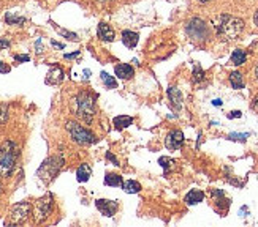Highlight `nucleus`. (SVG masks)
I'll return each instance as SVG.
<instances>
[{"instance_id": "nucleus-2", "label": "nucleus", "mask_w": 258, "mask_h": 227, "mask_svg": "<svg viewBox=\"0 0 258 227\" xmlns=\"http://www.w3.org/2000/svg\"><path fill=\"white\" fill-rule=\"evenodd\" d=\"M18 160V147L15 142L5 141L0 145V178H7L11 175Z\"/></svg>"}, {"instance_id": "nucleus-27", "label": "nucleus", "mask_w": 258, "mask_h": 227, "mask_svg": "<svg viewBox=\"0 0 258 227\" xmlns=\"http://www.w3.org/2000/svg\"><path fill=\"white\" fill-rule=\"evenodd\" d=\"M203 77H205L203 70H201L200 66H195V70H194V81H195V82H197V81H201Z\"/></svg>"}, {"instance_id": "nucleus-29", "label": "nucleus", "mask_w": 258, "mask_h": 227, "mask_svg": "<svg viewBox=\"0 0 258 227\" xmlns=\"http://www.w3.org/2000/svg\"><path fill=\"white\" fill-rule=\"evenodd\" d=\"M247 136L249 134H230V139H233V141H245Z\"/></svg>"}, {"instance_id": "nucleus-3", "label": "nucleus", "mask_w": 258, "mask_h": 227, "mask_svg": "<svg viewBox=\"0 0 258 227\" xmlns=\"http://www.w3.org/2000/svg\"><path fill=\"white\" fill-rule=\"evenodd\" d=\"M95 99L97 96L91 92H81L75 98V110L76 116L84 120L87 125H91L95 117Z\"/></svg>"}, {"instance_id": "nucleus-13", "label": "nucleus", "mask_w": 258, "mask_h": 227, "mask_svg": "<svg viewBox=\"0 0 258 227\" xmlns=\"http://www.w3.org/2000/svg\"><path fill=\"white\" fill-rule=\"evenodd\" d=\"M98 37L102 38L103 41H113L114 40V30L111 29L105 22H100L98 26Z\"/></svg>"}, {"instance_id": "nucleus-19", "label": "nucleus", "mask_w": 258, "mask_h": 227, "mask_svg": "<svg viewBox=\"0 0 258 227\" xmlns=\"http://www.w3.org/2000/svg\"><path fill=\"white\" fill-rule=\"evenodd\" d=\"M133 123V119L128 117V116H119L114 119V127L119 128V130H124V128H128L130 125Z\"/></svg>"}, {"instance_id": "nucleus-1", "label": "nucleus", "mask_w": 258, "mask_h": 227, "mask_svg": "<svg viewBox=\"0 0 258 227\" xmlns=\"http://www.w3.org/2000/svg\"><path fill=\"white\" fill-rule=\"evenodd\" d=\"M214 26H216V32H217L219 38L225 40V41H231V40H236L242 33L244 21L236 16L222 15L214 21Z\"/></svg>"}, {"instance_id": "nucleus-7", "label": "nucleus", "mask_w": 258, "mask_h": 227, "mask_svg": "<svg viewBox=\"0 0 258 227\" xmlns=\"http://www.w3.org/2000/svg\"><path fill=\"white\" fill-rule=\"evenodd\" d=\"M30 211H32V205L29 202H19L16 205H13L10 211V225H19L22 222H26L27 218L30 216Z\"/></svg>"}, {"instance_id": "nucleus-9", "label": "nucleus", "mask_w": 258, "mask_h": 227, "mask_svg": "<svg viewBox=\"0 0 258 227\" xmlns=\"http://www.w3.org/2000/svg\"><path fill=\"white\" fill-rule=\"evenodd\" d=\"M95 205H97L98 211L105 214V216H114V213L119 208V203L116 200H108V199H98L95 202Z\"/></svg>"}, {"instance_id": "nucleus-25", "label": "nucleus", "mask_w": 258, "mask_h": 227, "mask_svg": "<svg viewBox=\"0 0 258 227\" xmlns=\"http://www.w3.org/2000/svg\"><path fill=\"white\" fill-rule=\"evenodd\" d=\"M7 120H8V106L0 104V125L7 123Z\"/></svg>"}, {"instance_id": "nucleus-36", "label": "nucleus", "mask_w": 258, "mask_h": 227, "mask_svg": "<svg viewBox=\"0 0 258 227\" xmlns=\"http://www.w3.org/2000/svg\"><path fill=\"white\" fill-rule=\"evenodd\" d=\"M78 54H80V52H75V54H67V55H65V59H72V57H75V55H78Z\"/></svg>"}, {"instance_id": "nucleus-30", "label": "nucleus", "mask_w": 258, "mask_h": 227, "mask_svg": "<svg viewBox=\"0 0 258 227\" xmlns=\"http://www.w3.org/2000/svg\"><path fill=\"white\" fill-rule=\"evenodd\" d=\"M252 109L258 113V93L255 95V98H253V101H252Z\"/></svg>"}, {"instance_id": "nucleus-17", "label": "nucleus", "mask_w": 258, "mask_h": 227, "mask_svg": "<svg viewBox=\"0 0 258 227\" xmlns=\"http://www.w3.org/2000/svg\"><path fill=\"white\" fill-rule=\"evenodd\" d=\"M203 199H205V194H203V191H200V189H192L185 196V202L188 203V205H195V203L201 202Z\"/></svg>"}, {"instance_id": "nucleus-40", "label": "nucleus", "mask_w": 258, "mask_h": 227, "mask_svg": "<svg viewBox=\"0 0 258 227\" xmlns=\"http://www.w3.org/2000/svg\"><path fill=\"white\" fill-rule=\"evenodd\" d=\"M98 2H109V0H98Z\"/></svg>"}, {"instance_id": "nucleus-31", "label": "nucleus", "mask_w": 258, "mask_h": 227, "mask_svg": "<svg viewBox=\"0 0 258 227\" xmlns=\"http://www.w3.org/2000/svg\"><path fill=\"white\" fill-rule=\"evenodd\" d=\"M5 48H10V41H7V40H0V51H4Z\"/></svg>"}, {"instance_id": "nucleus-4", "label": "nucleus", "mask_w": 258, "mask_h": 227, "mask_svg": "<svg viewBox=\"0 0 258 227\" xmlns=\"http://www.w3.org/2000/svg\"><path fill=\"white\" fill-rule=\"evenodd\" d=\"M62 166H63V158L60 155L49 156L48 160L40 166L37 175L40 177V180L43 181V183L48 185L55 178V175L59 174V170L62 169Z\"/></svg>"}, {"instance_id": "nucleus-15", "label": "nucleus", "mask_w": 258, "mask_h": 227, "mask_svg": "<svg viewBox=\"0 0 258 227\" xmlns=\"http://www.w3.org/2000/svg\"><path fill=\"white\" fill-rule=\"evenodd\" d=\"M122 43H124L127 48H135L138 44V35L135 32L125 30L122 33Z\"/></svg>"}, {"instance_id": "nucleus-11", "label": "nucleus", "mask_w": 258, "mask_h": 227, "mask_svg": "<svg viewBox=\"0 0 258 227\" xmlns=\"http://www.w3.org/2000/svg\"><path fill=\"white\" fill-rule=\"evenodd\" d=\"M63 79V71L60 66H52L48 76H46V84L49 85H55V84H60Z\"/></svg>"}, {"instance_id": "nucleus-28", "label": "nucleus", "mask_w": 258, "mask_h": 227, "mask_svg": "<svg viewBox=\"0 0 258 227\" xmlns=\"http://www.w3.org/2000/svg\"><path fill=\"white\" fill-rule=\"evenodd\" d=\"M60 33H62V35L63 37H67V38H69V40H73V41H76L78 40V37L75 35V33H72V32H67V30H60V29H57Z\"/></svg>"}, {"instance_id": "nucleus-12", "label": "nucleus", "mask_w": 258, "mask_h": 227, "mask_svg": "<svg viewBox=\"0 0 258 227\" xmlns=\"http://www.w3.org/2000/svg\"><path fill=\"white\" fill-rule=\"evenodd\" d=\"M114 71H116V76H117L119 79H124V81H127V79H130V77L135 74L133 66H132V65H125V63L117 65V66L114 68Z\"/></svg>"}, {"instance_id": "nucleus-16", "label": "nucleus", "mask_w": 258, "mask_h": 227, "mask_svg": "<svg viewBox=\"0 0 258 227\" xmlns=\"http://www.w3.org/2000/svg\"><path fill=\"white\" fill-rule=\"evenodd\" d=\"M91 174H92V167L84 163V164H81L80 167H78L76 178H78V181H87L89 178H91Z\"/></svg>"}, {"instance_id": "nucleus-6", "label": "nucleus", "mask_w": 258, "mask_h": 227, "mask_svg": "<svg viewBox=\"0 0 258 227\" xmlns=\"http://www.w3.org/2000/svg\"><path fill=\"white\" fill-rule=\"evenodd\" d=\"M52 207H54V197H52L51 192H48V194H44L43 197H40L35 202V205H33V218H35V221L43 222L51 214Z\"/></svg>"}, {"instance_id": "nucleus-26", "label": "nucleus", "mask_w": 258, "mask_h": 227, "mask_svg": "<svg viewBox=\"0 0 258 227\" xmlns=\"http://www.w3.org/2000/svg\"><path fill=\"white\" fill-rule=\"evenodd\" d=\"M5 21L8 24H22L24 22V18H18V16H13V15H7Z\"/></svg>"}, {"instance_id": "nucleus-14", "label": "nucleus", "mask_w": 258, "mask_h": 227, "mask_svg": "<svg viewBox=\"0 0 258 227\" xmlns=\"http://www.w3.org/2000/svg\"><path fill=\"white\" fill-rule=\"evenodd\" d=\"M168 96H170L171 106L174 109H181V106H182V95H181V92H179L176 87L168 88Z\"/></svg>"}, {"instance_id": "nucleus-5", "label": "nucleus", "mask_w": 258, "mask_h": 227, "mask_svg": "<svg viewBox=\"0 0 258 227\" xmlns=\"http://www.w3.org/2000/svg\"><path fill=\"white\" fill-rule=\"evenodd\" d=\"M67 131L72 136V139L80 145H91L97 141L92 131H89L76 122H67Z\"/></svg>"}, {"instance_id": "nucleus-10", "label": "nucleus", "mask_w": 258, "mask_h": 227, "mask_svg": "<svg viewBox=\"0 0 258 227\" xmlns=\"http://www.w3.org/2000/svg\"><path fill=\"white\" fill-rule=\"evenodd\" d=\"M184 144V134L182 131H171L170 134L166 136V139H165V145H166V149L168 150H177V149H181Z\"/></svg>"}, {"instance_id": "nucleus-39", "label": "nucleus", "mask_w": 258, "mask_h": 227, "mask_svg": "<svg viewBox=\"0 0 258 227\" xmlns=\"http://www.w3.org/2000/svg\"><path fill=\"white\" fill-rule=\"evenodd\" d=\"M255 76H256V81H258V68H256V71H255Z\"/></svg>"}, {"instance_id": "nucleus-35", "label": "nucleus", "mask_w": 258, "mask_h": 227, "mask_svg": "<svg viewBox=\"0 0 258 227\" xmlns=\"http://www.w3.org/2000/svg\"><path fill=\"white\" fill-rule=\"evenodd\" d=\"M16 60H22V62H27L29 57L27 55H16Z\"/></svg>"}, {"instance_id": "nucleus-22", "label": "nucleus", "mask_w": 258, "mask_h": 227, "mask_svg": "<svg viewBox=\"0 0 258 227\" xmlns=\"http://www.w3.org/2000/svg\"><path fill=\"white\" fill-rule=\"evenodd\" d=\"M230 82L233 85V88H242L244 87V81H242V74L234 71L230 74Z\"/></svg>"}, {"instance_id": "nucleus-41", "label": "nucleus", "mask_w": 258, "mask_h": 227, "mask_svg": "<svg viewBox=\"0 0 258 227\" xmlns=\"http://www.w3.org/2000/svg\"><path fill=\"white\" fill-rule=\"evenodd\" d=\"M0 191H2V186H0Z\"/></svg>"}, {"instance_id": "nucleus-21", "label": "nucleus", "mask_w": 258, "mask_h": 227, "mask_svg": "<svg viewBox=\"0 0 258 227\" xmlns=\"http://www.w3.org/2000/svg\"><path fill=\"white\" fill-rule=\"evenodd\" d=\"M159 164L163 167L165 174H170L171 170L176 167V161L171 160V158H166V156H162V158H160V160H159Z\"/></svg>"}, {"instance_id": "nucleus-33", "label": "nucleus", "mask_w": 258, "mask_h": 227, "mask_svg": "<svg viewBox=\"0 0 258 227\" xmlns=\"http://www.w3.org/2000/svg\"><path fill=\"white\" fill-rule=\"evenodd\" d=\"M228 117H230V119H238V117H241V112H239V110H233Z\"/></svg>"}, {"instance_id": "nucleus-23", "label": "nucleus", "mask_w": 258, "mask_h": 227, "mask_svg": "<svg viewBox=\"0 0 258 227\" xmlns=\"http://www.w3.org/2000/svg\"><path fill=\"white\" fill-rule=\"evenodd\" d=\"M245 59H247L245 52L241 51V49H236V51L233 52V55H231V63L233 65H242L245 62Z\"/></svg>"}, {"instance_id": "nucleus-38", "label": "nucleus", "mask_w": 258, "mask_h": 227, "mask_svg": "<svg viewBox=\"0 0 258 227\" xmlns=\"http://www.w3.org/2000/svg\"><path fill=\"white\" fill-rule=\"evenodd\" d=\"M200 2H201V4H206V2H209V0H200Z\"/></svg>"}, {"instance_id": "nucleus-34", "label": "nucleus", "mask_w": 258, "mask_h": 227, "mask_svg": "<svg viewBox=\"0 0 258 227\" xmlns=\"http://www.w3.org/2000/svg\"><path fill=\"white\" fill-rule=\"evenodd\" d=\"M106 158H108V160H111V161H113V163H114V166H119V161H117L116 158H114L113 155H111V153H108V155H106Z\"/></svg>"}, {"instance_id": "nucleus-8", "label": "nucleus", "mask_w": 258, "mask_h": 227, "mask_svg": "<svg viewBox=\"0 0 258 227\" xmlns=\"http://www.w3.org/2000/svg\"><path fill=\"white\" fill-rule=\"evenodd\" d=\"M185 30L188 33V37L192 40H195V41H206L208 37H209L208 26L198 18H194L192 21H190L187 24V27H185Z\"/></svg>"}, {"instance_id": "nucleus-37", "label": "nucleus", "mask_w": 258, "mask_h": 227, "mask_svg": "<svg viewBox=\"0 0 258 227\" xmlns=\"http://www.w3.org/2000/svg\"><path fill=\"white\" fill-rule=\"evenodd\" d=\"M253 21H255V26L258 27V11H256V13H255V18H253Z\"/></svg>"}, {"instance_id": "nucleus-24", "label": "nucleus", "mask_w": 258, "mask_h": 227, "mask_svg": "<svg viewBox=\"0 0 258 227\" xmlns=\"http://www.w3.org/2000/svg\"><path fill=\"white\" fill-rule=\"evenodd\" d=\"M100 77H102L103 84H105V85H106L108 88H116V87H117V82H116V79H114L113 76H109L108 73L102 71V74H100Z\"/></svg>"}, {"instance_id": "nucleus-32", "label": "nucleus", "mask_w": 258, "mask_h": 227, "mask_svg": "<svg viewBox=\"0 0 258 227\" xmlns=\"http://www.w3.org/2000/svg\"><path fill=\"white\" fill-rule=\"evenodd\" d=\"M8 71H10V66L0 62V73H8Z\"/></svg>"}, {"instance_id": "nucleus-20", "label": "nucleus", "mask_w": 258, "mask_h": 227, "mask_svg": "<svg viewBox=\"0 0 258 227\" xmlns=\"http://www.w3.org/2000/svg\"><path fill=\"white\" fill-rule=\"evenodd\" d=\"M122 183H124V180L117 174H106L105 177V185L108 186H122Z\"/></svg>"}, {"instance_id": "nucleus-18", "label": "nucleus", "mask_w": 258, "mask_h": 227, "mask_svg": "<svg viewBox=\"0 0 258 227\" xmlns=\"http://www.w3.org/2000/svg\"><path fill=\"white\" fill-rule=\"evenodd\" d=\"M122 188H124L125 192H128V194H137V192L141 191V185L138 183V181L135 180H127L122 183Z\"/></svg>"}]
</instances>
